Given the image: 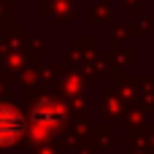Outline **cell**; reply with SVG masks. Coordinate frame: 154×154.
Listing matches in <instances>:
<instances>
[{"label": "cell", "mask_w": 154, "mask_h": 154, "mask_svg": "<svg viewBox=\"0 0 154 154\" xmlns=\"http://www.w3.org/2000/svg\"><path fill=\"white\" fill-rule=\"evenodd\" d=\"M24 130V122L19 116V111H14L11 106H0V146L14 143Z\"/></svg>", "instance_id": "6da1fadb"}, {"label": "cell", "mask_w": 154, "mask_h": 154, "mask_svg": "<svg viewBox=\"0 0 154 154\" xmlns=\"http://www.w3.org/2000/svg\"><path fill=\"white\" fill-rule=\"evenodd\" d=\"M60 122H62V108L57 103H41L35 108V114H32V125L38 130H46V133L49 130H57Z\"/></svg>", "instance_id": "7a4b0ae2"}]
</instances>
